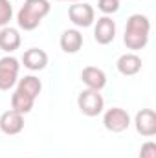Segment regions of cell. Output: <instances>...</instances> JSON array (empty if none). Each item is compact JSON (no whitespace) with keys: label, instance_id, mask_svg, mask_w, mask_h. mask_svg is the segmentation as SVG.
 I'll return each instance as SVG.
<instances>
[{"label":"cell","instance_id":"cell-1","mask_svg":"<svg viewBox=\"0 0 156 158\" xmlns=\"http://www.w3.org/2000/svg\"><path fill=\"white\" fill-rule=\"evenodd\" d=\"M149 33H151V20L149 17L142 13H134L127 19L125 26V35L123 42L129 50H143L149 42Z\"/></svg>","mask_w":156,"mask_h":158},{"label":"cell","instance_id":"cell-2","mask_svg":"<svg viewBox=\"0 0 156 158\" xmlns=\"http://www.w3.org/2000/svg\"><path fill=\"white\" fill-rule=\"evenodd\" d=\"M51 6L48 0H24L22 7L17 13V24L24 31H33L39 28L42 19L50 13Z\"/></svg>","mask_w":156,"mask_h":158},{"label":"cell","instance_id":"cell-3","mask_svg":"<svg viewBox=\"0 0 156 158\" xmlns=\"http://www.w3.org/2000/svg\"><path fill=\"white\" fill-rule=\"evenodd\" d=\"M77 107L79 110L88 116V118H94V116H99L105 109V99L103 96L97 92V90H83L81 94L77 96Z\"/></svg>","mask_w":156,"mask_h":158},{"label":"cell","instance_id":"cell-4","mask_svg":"<svg viewBox=\"0 0 156 158\" xmlns=\"http://www.w3.org/2000/svg\"><path fill=\"white\" fill-rule=\"evenodd\" d=\"M20 63L13 55H6L0 59V90H9L18 81Z\"/></svg>","mask_w":156,"mask_h":158},{"label":"cell","instance_id":"cell-5","mask_svg":"<svg viewBox=\"0 0 156 158\" xmlns=\"http://www.w3.org/2000/svg\"><path fill=\"white\" fill-rule=\"evenodd\" d=\"M68 19L77 28H90L96 20V11L86 2H74L68 7Z\"/></svg>","mask_w":156,"mask_h":158},{"label":"cell","instance_id":"cell-6","mask_svg":"<svg viewBox=\"0 0 156 158\" xmlns=\"http://www.w3.org/2000/svg\"><path fill=\"white\" fill-rule=\"evenodd\" d=\"M103 125H105L107 131L119 134V132H123V131L129 129V125H130V116H129V112H127L125 109L112 107V109H109V110L105 112V116H103Z\"/></svg>","mask_w":156,"mask_h":158},{"label":"cell","instance_id":"cell-7","mask_svg":"<svg viewBox=\"0 0 156 158\" xmlns=\"http://www.w3.org/2000/svg\"><path fill=\"white\" fill-rule=\"evenodd\" d=\"M94 39L97 44H110L112 40L116 39V22L103 15L96 20V26H94Z\"/></svg>","mask_w":156,"mask_h":158},{"label":"cell","instance_id":"cell-8","mask_svg":"<svg viewBox=\"0 0 156 158\" xmlns=\"http://www.w3.org/2000/svg\"><path fill=\"white\" fill-rule=\"evenodd\" d=\"M134 125L138 134L151 138L156 134V112L153 109H142L140 112H136L134 116Z\"/></svg>","mask_w":156,"mask_h":158},{"label":"cell","instance_id":"cell-9","mask_svg":"<svg viewBox=\"0 0 156 158\" xmlns=\"http://www.w3.org/2000/svg\"><path fill=\"white\" fill-rule=\"evenodd\" d=\"M24 129V114L9 109L0 116V131L7 136H15Z\"/></svg>","mask_w":156,"mask_h":158},{"label":"cell","instance_id":"cell-10","mask_svg":"<svg viewBox=\"0 0 156 158\" xmlns=\"http://www.w3.org/2000/svg\"><path fill=\"white\" fill-rule=\"evenodd\" d=\"M81 81L86 85V88L101 92L107 85V74L97 66H84L81 72Z\"/></svg>","mask_w":156,"mask_h":158},{"label":"cell","instance_id":"cell-11","mask_svg":"<svg viewBox=\"0 0 156 158\" xmlns=\"http://www.w3.org/2000/svg\"><path fill=\"white\" fill-rule=\"evenodd\" d=\"M22 64L31 72H40L48 64V53L40 48H30L22 55Z\"/></svg>","mask_w":156,"mask_h":158},{"label":"cell","instance_id":"cell-12","mask_svg":"<svg viewBox=\"0 0 156 158\" xmlns=\"http://www.w3.org/2000/svg\"><path fill=\"white\" fill-rule=\"evenodd\" d=\"M142 57L140 55H136L134 52H129V53H123L119 59H117L116 63V68L117 72L121 74V76H136L140 70H142Z\"/></svg>","mask_w":156,"mask_h":158},{"label":"cell","instance_id":"cell-13","mask_svg":"<svg viewBox=\"0 0 156 158\" xmlns=\"http://www.w3.org/2000/svg\"><path fill=\"white\" fill-rule=\"evenodd\" d=\"M20 44H22V37L17 28H11V26L0 28V50L2 52L11 53V52L18 50Z\"/></svg>","mask_w":156,"mask_h":158},{"label":"cell","instance_id":"cell-14","mask_svg":"<svg viewBox=\"0 0 156 158\" xmlns=\"http://www.w3.org/2000/svg\"><path fill=\"white\" fill-rule=\"evenodd\" d=\"M59 44L64 53H77L83 48V35L79 30H64L59 39Z\"/></svg>","mask_w":156,"mask_h":158},{"label":"cell","instance_id":"cell-15","mask_svg":"<svg viewBox=\"0 0 156 158\" xmlns=\"http://www.w3.org/2000/svg\"><path fill=\"white\" fill-rule=\"evenodd\" d=\"M18 85H17V88L20 90V92H24V94H28L30 98H33V99H37L40 94V90H42V83H40L39 77H35V76H24L22 79H18L17 81Z\"/></svg>","mask_w":156,"mask_h":158},{"label":"cell","instance_id":"cell-16","mask_svg":"<svg viewBox=\"0 0 156 158\" xmlns=\"http://www.w3.org/2000/svg\"><path fill=\"white\" fill-rule=\"evenodd\" d=\"M33 103H35V99L30 98L28 94L20 92L18 88H17V90L13 92V96H11V109L17 110V112H20V114H28V112H31Z\"/></svg>","mask_w":156,"mask_h":158},{"label":"cell","instance_id":"cell-17","mask_svg":"<svg viewBox=\"0 0 156 158\" xmlns=\"http://www.w3.org/2000/svg\"><path fill=\"white\" fill-rule=\"evenodd\" d=\"M13 17V6L9 0H0V28L7 26Z\"/></svg>","mask_w":156,"mask_h":158},{"label":"cell","instance_id":"cell-18","mask_svg":"<svg viewBox=\"0 0 156 158\" xmlns=\"http://www.w3.org/2000/svg\"><path fill=\"white\" fill-rule=\"evenodd\" d=\"M97 9L105 13L107 17H110L119 9V0H97Z\"/></svg>","mask_w":156,"mask_h":158},{"label":"cell","instance_id":"cell-19","mask_svg":"<svg viewBox=\"0 0 156 158\" xmlns=\"http://www.w3.org/2000/svg\"><path fill=\"white\" fill-rule=\"evenodd\" d=\"M140 158H156V143L154 142H145L140 149Z\"/></svg>","mask_w":156,"mask_h":158},{"label":"cell","instance_id":"cell-20","mask_svg":"<svg viewBox=\"0 0 156 158\" xmlns=\"http://www.w3.org/2000/svg\"><path fill=\"white\" fill-rule=\"evenodd\" d=\"M70 2H72V4H74V2H81V0H70Z\"/></svg>","mask_w":156,"mask_h":158},{"label":"cell","instance_id":"cell-21","mask_svg":"<svg viewBox=\"0 0 156 158\" xmlns=\"http://www.w3.org/2000/svg\"><path fill=\"white\" fill-rule=\"evenodd\" d=\"M59 2H63V0H59Z\"/></svg>","mask_w":156,"mask_h":158}]
</instances>
